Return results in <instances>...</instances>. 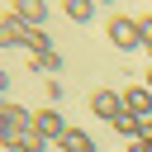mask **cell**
I'll return each instance as SVG.
<instances>
[{"instance_id":"cell-1","label":"cell","mask_w":152,"mask_h":152,"mask_svg":"<svg viewBox=\"0 0 152 152\" xmlns=\"http://www.w3.org/2000/svg\"><path fill=\"white\" fill-rule=\"evenodd\" d=\"M109 43H114V48H124V52H128V48H138V43H142V33H138V19H128V14H114V19H109Z\"/></svg>"},{"instance_id":"cell-2","label":"cell","mask_w":152,"mask_h":152,"mask_svg":"<svg viewBox=\"0 0 152 152\" xmlns=\"http://www.w3.org/2000/svg\"><path fill=\"white\" fill-rule=\"evenodd\" d=\"M90 109H95L104 124H114L119 114H128V104H124V90H95V95H90Z\"/></svg>"},{"instance_id":"cell-3","label":"cell","mask_w":152,"mask_h":152,"mask_svg":"<svg viewBox=\"0 0 152 152\" xmlns=\"http://www.w3.org/2000/svg\"><path fill=\"white\" fill-rule=\"evenodd\" d=\"M33 128H38L43 138H57V142L66 138V119H62L57 109H38V114H33Z\"/></svg>"},{"instance_id":"cell-4","label":"cell","mask_w":152,"mask_h":152,"mask_svg":"<svg viewBox=\"0 0 152 152\" xmlns=\"http://www.w3.org/2000/svg\"><path fill=\"white\" fill-rule=\"evenodd\" d=\"M124 104H128V114L152 119V90H147V86H128V90H124Z\"/></svg>"},{"instance_id":"cell-5","label":"cell","mask_w":152,"mask_h":152,"mask_svg":"<svg viewBox=\"0 0 152 152\" xmlns=\"http://www.w3.org/2000/svg\"><path fill=\"white\" fill-rule=\"evenodd\" d=\"M14 14H19L28 28H43V19H48V5H43V0H19V10H14Z\"/></svg>"},{"instance_id":"cell-6","label":"cell","mask_w":152,"mask_h":152,"mask_svg":"<svg viewBox=\"0 0 152 152\" xmlns=\"http://www.w3.org/2000/svg\"><path fill=\"white\" fill-rule=\"evenodd\" d=\"M24 48H28V57H48V52H52V38H48L43 28H28V33H24Z\"/></svg>"},{"instance_id":"cell-7","label":"cell","mask_w":152,"mask_h":152,"mask_svg":"<svg viewBox=\"0 0 152 152\" xmlns=\"http://www.w3.org/2000/svg\"><path fill=\"white\" fill-rule=\"evenodd\" d=\"M0 119H5V128H33V114H28L24 104H5Z\"/></svg>"},{"instance_id":"cell-8","label":"cell","mask_w":152,"mask_h":152,"mask_svg":"<svg viewBox=\"0 0 152 152\" xmlns=\"http://www.w3.org/2000/svg\"><path fill=\"white\" fill-rule=\"evenodd\" d=\"M62 152H95V142H90V133H81V128H66V138L57 142Z\"/></svg>"},{"instance_id":"cell-9","label":"cell","mask_w":152,"mask_h":152,"mask_svg":"<svg viewBox=\"0 0 152 152\" xmlns=\"http://www.w3.org/2000/svg\"><path fill=\"white\" fill-rule=\"evenodd\" d=\"M24 33H28V24H24L19 14H10V19L0 24V43H24Z\"/></svg>"},{"instance_id":"cell-10","label":"cell","mask_w":152,"mask_h":152,"mask_svg":"<svg viewBox=\"0 0 152 152\" xmlns=\"http://www.w3.org/2000/svg\"><path fill=\"white\" fill-rule=\"evenodd\" d=\"M90 14H95V5H90V0H66V19H71V24H86Z\"/></svg>"},{"instance_id":"cell-11","label":"cell","mask_w":152,"mask_h":152,"mask_svg":"<svg viewBox=\"0 0 152 152\" xmlns=\"http://www.w3.org/2000/svg\"><path fill=\"white\" fill-rule=\"evenodd\" d=\"M33 66H38V71H62V57L48 52V57H33Z\"/></svg>"},{"instance_id":"cell-12","label":"cell","mask_w":152,"mask_h":152,"mask_svg":"<svg viewBox=\"0 0 152 152\" xmlns=\"http://www.w3.org/2000/svg\"><path fill=\"white\" fill-rule=\"evenodd\" d=\"M138 33H142V48H152V14L138 19Z\"/></svg>"},{"instance_id":"cell-13","label":"cell","mask_w":152,"mask_h":152,"mask_svg":"<svg viewBox=\"0 0 152 152\" xmlns=\"http://www.w3.org/2000/svg\"><path fill=\"white\" fill-rule=\"evenodd\" d=\"M128 152H152V133H147V138H138V142H128Z\"/></svg>"},{"instance_id":"cell-14","label":"cell","mask_w":152,"mask_h":152,"mask_svg":"<svg viewBox=\"0 0 152 152\" xmlns=\"http://www.w3.org/2000/svg\"><path fill=\"white\" fill-rule=\"evenodd\" d=\"M147 90H152V66H147Z\"/></svg>"},{"instance_id":"cell-15","label":"cell","mask_w":152,"mask_h":152,"mask_svg":"<svg viewBox=\"0 0 152 152\" xmlns=\"http://www.w3.org/2000/svg\"><path fill=\"white\" fill-rule=\"evenodd\" d=\"M147 57H152V48H147Z\"/></svg>"}]
</instances>
